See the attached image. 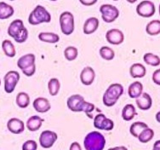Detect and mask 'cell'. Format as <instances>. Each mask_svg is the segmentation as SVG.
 I'll use <instances>...</instances> for the list:
<instances>
[{"instance_id": "obj_1", "label": "cell", "mask_w": 160, "mask_h": 150, "mask_svg": "<svg viewBox=\"0 0 160 150\" xmlns=\"http://www.w3.org/2000/svg\"><path fill=\"white\" fill-rule=\"evenodd\" d=\"M68 107L72 112H84L86 113L87 116L92 119L93 116L91 113L96 109V107L93 103L90 102H87L82 96L78 95H72L70 97H68Z\"/></svg>"}, {"instance_id": "obj_2", "label": "cell", "mask_w": 160, "mask_h": 150, "mask_svg": "<svg viewBox=\"0 0 160 150\" xmlns=\"http://www.w3.org/2000/svg\"><path fill=\"white\" fill-rule=\"evenodd\" d=\"M8 34L19 44L24 43L28 38V31L24 27L22 20L16 19L9 24L8 28Z\"/></svg>"}, {"instance_id": "obj_3", "label": "cell", "mask_w": 160, "mask_h": 150, "mask_svg": "<svg viewBox=\"0 0 160 150\" xmlns=\"http://www.w3.org/2000/svg\"><path fill=\"white\" fill-rule=\"evenodd\" d=\"M83 146L85 150H103L106 146V139L101 132H91L84 138Z\"/></svg>"}, {"instance_id": "obj_4", "label": "cell", "mask_w": 160, "mask_h": 150, "mask_svg": "<svg viewBox=\"0 0 160 150\" xmlns=\"http://www.w3.org/2000/svg\"><path fill=\"white\" fill-rule=\"evenodd\" d=\"M123 93V87L120 84H112L111 85L108 86L106 90L102 101L105 106L107 107H112L116 104L118 100L119 99Z\"/></svg>"}, {"instance_id": "obj_5", "label": "cell", "mask_w": 160, "mask_h": 150, "mask_svg": "<svg viewBox=\"0 0 160 150\" xmlns=\"http://www.w3.org/2000/svg\"><path fill=\"white\" fill-rule=\"evenodd\" d=\"M51 21V15L44 7L38 5L32 11L28 17V22L31 25L37 26L41 23H49Z\"/></svg>"}, {"instance_id": "obj_6", "label": "cell", "mask_w": 160, "mask_h": 150, "mask_svg": "<svg viewBox=\"0 0 160 150\" xmlns=\"http://www.w3.org/2000/svg\"><path fill=\"white\" fill-rule=\"evenodd\" d=\"M35 55L33 54H27L22 55L17 61L18 68L22 71V73L28 77H32L36 72L35 64Z\"/></svg>"}, {"instance_id": "obj_7", "label": "cell", "mask_w": 160, "mask_h": 150, "mask_svg": "<svg viewBox=\"0 0 160 150\" xmlns=\"http://www.w3.org/2000/svg\"><path fill=\"white\" fill-rule=\"evenodd\" d=\"M61 31L65 35H70L74 31V16L71 12L65 11L60 15Z\"/></svg>"}, {"instance_id": "obj_8", "label": "cell", "mask_w": 160, "mask_h": 150, "mask_svg": "<svg viewBox=\"0 0 160 150\" xmlns=\"http://www.w3.org/2000/svg\"><path fill=\"white\" fill-rule=\"evenodd\" d=\"M100 11L102 13V20L107 23L113 22L119 15V11L117 7L111 4H102L100 8Z\"/></svg>"}, {"instance_id": "obj_9", "label": "cell", "mask_w": 160, "mask_h": 150, "mask_svg": "<svg viewBox=\"0 0 160 150\" xmlns=\"http://www.w3.org/2000/svg\"><path fill=\"white\" fill-rule=\"evenodd\" d=\"M4 80V91L6 93H12L20 80V74L16 71H9L3 78Z\"/></svg>"}, {"instance_id": "obj_10", "label": "cell", "mask_w": 160, "mask_h": 150, "mask_svg": "<svg viewBox=\"0 0 160 150\" xmlns=\"http://www.w3.org/2000/svg\"><path fill=\"white\" fill-rule=\"evenodd\" d=\"M94 126L97 130L109 132L113 129L114 123L111 119H108L103 113H98L94 119Z\"/></svg>"}, {"instance_id": "obj_11", "label": "cell", "mask_w": 160, "mask_h": 150, "mask_svg": "<svg viewBox=\"0 0 160 150\" xmlns=\"http://www.w3.org/2000/svg\"><path fill=\"white\" fill-rule=\"evenodd\" d=\"M155 5L152 1H142L136 7V12L140 16L149 18L155 14Z\"/></svg>"}, {"instance_id": "obj_12", "label": "cell", "mask_w": 160, "mask_h": 150, "mask_svg": "<svg viewBox=\"0 0 160 150\" xmlns=\"http://www.w3.org/2000/svg\"><path fill=\"white\" fill-rule=\"evenodd\" d=\"M58 138V136L52 131H43L39 137V143L43 148H50Z\"/></svg>"}, {"instance_id": "obj_13", "label": "cell", "mask_w": 160, "mask_h": 150, "mask_svg": "<svg viewBox=\"0 0 160 150\" xmlns=\"http://www.w3.org/2000/svg\"><path fill=\"white\" fill-rule=\"evenodd\" d=\"M106 39L108 42L113 45H118L123 43L124 40V35L123 32L120 31L119 29L112 28L107 32L106 34Z\"/></svg>"}, {"instance_id": "obj_14", "label": "cell", "mask_w": 160, "mask_h": 150, "mask_svg": "<svg viewBox=\"0 0 160 150\" xmlns=\"http://www.w3.org/2000/svg\"><path fill=\"white\" fill-rule=\"evenodd\" d=\"M7 128L13 134H21L24 132L25 125L22 120L17 118H12L7 123Z\"/></svg>"}, {"instance_id": "obj_15", "label": "cell", "mask_w": 160, "mask_h": 150, "mask_svg": "<svg viewBox=\"0 0 160 150\" xmlns=\"http://www.w3.org/2000/svg\"><path fill=\"white\" fill-rule=\"evenodd\" d=\"M96 79V72L91 67L84 68L80 74V80L84 85H92L94 80Z\"/></svg>"}, {"instance_id": "obj_16", "label": "cell", "mask_w": 160, "mask_h": 150, "mask_svg": "<svg viewBox=\"0 0 160 150\" xmlns=\"http://www.w3.org/2000/svg\"><path fill=\"white\" fill-rule=\"evenodd\" d=\"M33 107L38 113H46L51 108L49 100L44 97H38L33 101Z\"/></svg>"}, {"instance_id": "obj_17", "label": "cell", "mask_w": 160, "mask_h": 150, "mask_svg": "<svg viewBox=\"0 0 160 150\" xmlns=\"http://www.w3.org/2000/svg\"><path fill=\"white\" fill-rule=\"evenodd\" d=\"M136 105L139 109L141 110H148L150 109L152 105V100L151 96L148 93H142L141 96H139L136 99Z\"/></svg>"}, {"instance_id": "obj_18", "label": "cell", "mask_w": 160, "mask_h": 150, "mask_svg": "<svg viewBox=\"0 0 160 150\" xmlns=\"http://www.w3.org/2000/svg\"><path fill=\"white\" fill-rule=\"evenodd\" d=\"M99 20L96 17L88 18L83 24V33L84 34H92L98 29Z\"/></svg>"}, {"instance_id": "obj_19", "label": "cell", "mask_w": 160, "mask_h": 150, "mask_svg": "<svg viewBox=\"0 0 160 150\" xmlns=\"http://www.w3.org/2000/svg\"><path fill=\"white\" fill-rule=\"evenodd\" d=\"M43 119L38 115H33L30 117L27 121V128L30 132H37L43 125Z\"/></svg>"}, {"instance_id": "obj_20", "label": "cell", "mask_w": 160, "mask_h": 150, "mask_svg": "<svg viewBox=\"0 0 160 150\" xmlns=\"http://www.w3.org/2000/svg\"><path fill=\"white\" fill-rule=\"evenodd\" d=\"M142 91H143V85L138 81L133 82L129 86V89H128L129 97L134 98V99H137L139 96H141V95L143 93Z\"/></svg>"}, {"instance_id": "obj_21", "label": "cell", "mask_w": 160, "mask_h": 150, "mask_svg": "<svg viewBox=\"0 0 160 150\" xmlns=\"http://www.w3.org/2000/svg\"><path fill=\"white\" fill-rule=\"evenodd\" d=\"M129 74L132 78H143L147 74V70L144 66L141 63H135L129 68Z\"/></svg>"}, {"instance_id": "obj_22", "label": "cell", "mask_w": 160, "mask_h": 150, "mask_svg": "<svg viewBox=\"0 0 160 150\" xmlns=\"http://www.w3.org/2000/svg\"><path fill=\"white\" fill-rule=\"evenodd\" d=\"M14 8L5 2H0V20H6L14 15Z\"/></svg>"}, {"instance_id": "obj_23", "label": "cell", "mask_w": 160, "mask_h": 150, "mask_svg": "<svg viewBox=\"0 0 160 150\" xmlns=\"http://www.w3.org/2000/svg\"><path fill=\"white\" fill-rule=\"evenodd\" d=\"M38 39L44 43L56 44L59 42L60 36L54 33H40L38 34Z\"/></svg>"}, {"instance_id": "obj_24", "label": "cell", "mask_w": 160, "mask_h": 150, "mask_svg": "<svg viewBox=\"0 0 160 150\" xmlns=\"http://www.w3.org/2000/svg\"><path fill=\"white\" fill-rule=\"evenodd\" d=\"M147 128H148L147 124H145L143 122H140V121L139 122H135L133 123L131 126L129 127V132L134 137L138 138V137L142 133V131Z\"/></svg>"}, {"instance_id": "obj_25", "label": "cell", "mask_w": 160, "mask_h": 150, "mask_svg": "<svg viewBox=\"0 0 160 150\" xmlns=\"http://www.w3.org/2000/svg\"><path fill=\"white\" fill-rule=\"evenodd\" d=\"M136 115V107L132 104H127L124 106L123 111H122V118L125 121H129L134 119V117Z\"/></svg>"}, {"instance_id": "obj_26", "label": "cell", "mask_w": 160, "mask_h": 150, "mask_svg": "<svg viewBox=\"0 0 160 150\" xmlns=\"http://www.w3.org/2000/svg\"><path fill=\"white\" fill-rule=\"evenodd\" d=\"M16 102L19 107L26 108V107H28L29 106L30 97H29L28 93H26V92H20L16 96Z\"/></svg>"}, {"instance_id": "obj_27", "label": "cell", "mask_w": 160, "mask_h": 150, "mask_svg": "<svg viewBox=\"0 0 160 150\" xmlns=\"http://www.w3.org/2000/svg\"><path fill=\"white\" fill-rule=\"evenodd\" d=\"M146 31L149 35L155 36L160 34V21L158 20H153L147 25Z\"/></svg>"}, {"instance_id": "obj_28", "label": "cell", "mask_w": 160, "mask_h": 150, "mask_svg": "<svg viewBox=\"0 0 160 150\" xmlns=\"http://www.w3.org/2000/svg\"><path fill=\"white\" fill-rule=\"evenodd\" d=\"M2 48L4 54L9 57H14L16 54V50L15 46L10 40H3L2 43Z\"/></svg>"}, {"instance_id": "obj_29", "label": "cell", "mask_w": 160, "mask_h": 150, "mask_svg": "<svg viewBox=\"0 0 160 150\" xmlns=\"http://www.w3.org/2000/svg\"><path fill=\"white\" fill-rule=\"evenodd\" d=\"M61 88V83L59 81L58 79L56 78H52L51 80H49L48 83V90H49V94L53 96H55L58 94L59 91Z\"/></svg>"}, {"instance_id": "obj_30", "label": "cell", "mask_w": 160, "mask_h": 150, "mask_svg": "<svg viewBox=\"0 0 160 150\" xmlns=\"http://www.w3.org/2000/svg\"><path fill=\"white\" fill-rule=\"evenodd\" d=\"M144 61L148 65H150L152 67H158L160 65V58L158 55H154L152 53H147L143 56Z\"/></svg>"}, {"instance_id": "obj_31", "label": "cell", "mask_w": 160, "mask_h": 150, "mask_svg": "<svg viewBox=\"0 0 160 150\" xmlns=\"http://www.w3.org/2000/svg\"><path fill=\"white\" fill-rule=\"evenodd\" d=\"M154 132L153 130L150 128H147L142 131V132L138 137L139 141L142 143H147L148 142H150L153 138Z\"/></svg>"}, {"instance_id": "obj_32", "label": "cell", "mask_w": 160, "mask_h": 150, "mask_svg": "<svg viewBox=\"0 0 160 150\" xmlns=\"http://www.w3.org/2000/svg\"><path fill=\"white\" fill-rule=\"evenodd\" d=\"M100 55L106 61H111L114 58L115 56V53H114L113 49L109 48L108 46H103L100 49Z\"/></svg>"}, {"instance_id": "obj_33", "label": "cell", "mask_w": 160, "mask_h": 150, "mask_svg": "<svg viewBox=\"0 0 160 150\" xmlns=\"http://www.w3.org/2000/svg\"><path fill=\"white\" fill-rule=\"evenodd\" d=\"M64 55L66 59L69 61H74L78 57V49L74 46H68L64 50Z\"/></svg>"}, {"instance_id": "obj_34", "label": "cell", "mask_w": 160, "mask_h": 150, "mask_svg": "<svg viewBox=\"0 0 160 150\" xmlns=\"http://www.w3.org/2000/svg\"><path fill=\"white\" fill-rule=\"evenodd\" d=\"M38 144L34 140H28L22 145V150H37Z\"/></svg>"}, {"instance_id": "obj_35", "label": "cell", "mask_w": 160, "mask_h": 150, "mask_svg": "<svg viewBox=\"0 0 160 150\" xmlns=\"http://www.w3.org/2000/svg\"><path fill=\"white\" fill-rule=\"evenodd\" d=\"M152 81L158 85H160V69L154 71L152 74Z\"/></svg>"}, {"instance_id": "obj_36", "label": "cell", "mask_w": 160, "mask_h": 150, "mask_svg": "<svg viewBox=\"0 0 160 150\" xmlns=\"http://www.w3.org/2000/svg\"><path fill=\"white\" fill-rule=\"evenodd\" d=\"M69 150H82V147H81V145L78 142H73L70 145Z\"/></svg>"}, {"instance_id": "obj_37", "label": "cell", "mask_w": 160, "mask_h": 150, "mask_svg": "<svg viewBox=\"0 0 160 150\" xmlns=\"http://www.w3.org/2000/svg\"><path fill=\"white\" fill-rule=\"evenodd\" d=\"M97 1L96 0H90V1H88V0H80V3L85 5V6H90V5H93L95 4Z\"/></svg>"}, {"instance_id": "obj_38", "label": "cell", "mask_w": 160, "mask_h": 150, "mask_svg": "<svg viewBox=\"0 0 160 150\" xmlns=\"http://www.w3.org/2000/svg\"><path fill=\"white\" fill-rule=\"evenodd\" d=\"M152 150H160V140H158L154 142Z\"/></svg>"}, {"instance_id": "obj_39", "label": "cell", "mask_w": 160, "mask_h": 150, "mask_svg": "<svg viewBox=\"0 0 160 150\" xmlns=\"http://www.w3.org/2000/svg\"><path fill=\"white\" fill-rule=\"evenodd\" d=\"M108 150H128L126 147L124 146H118V147H112V148H109Z\"/></svg>"}, {"instance_id": "obj_40", "label": "cell", "mask_w": 160, "mask_h": 150, "mask_svg": "<svg viewBox=\"0 0 160 150\" xmlns=\"http://www.w3.org/2000/svg\"><path fill=\"white\" fill-rule=\"evenodd\" d=\"M156 120H157L158 123H160V111L156 113Z\"/></svg>"}, {"instance_id": "obj_41", "label": "cell", "mask_w": 160, "mask_h": 150, "mask_svg": "<svg viewBox=\"0 0 160 150\" xmlns=\"http://www.w3.org/2000/svg\"><path fill=\"white\" fill-rule=\"evenodd\" d=\"M159 15H160V4H159Z\"/></svg>"}, {"instance_id": "obj_42", "label": "cell", "mask_w": 160, "mask_h": 150, "mask_svg": "<svg viewBox=\"0 0 160 150\" xmlns=\"http://www.w3.org/2000/svg\"><path fill=\"white\" fill-rule=\"evenodd\" d=\"M0 85H1V80H0Z\"/></svg>"}]
</instances>
